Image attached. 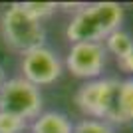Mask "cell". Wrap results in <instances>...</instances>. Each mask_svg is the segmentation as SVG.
Masks as SVG:
<instances>
[{
    "instance_id": "3",
    "label": "cell",
    "mask_w": 133,
    "mask_h": 133,
    "mask_svg": "<svg viewBox=\"0 0 133 133\" xmlns=\"http://www.w3.org/2000/svg\"><path fill=\"white\" fill-rule=\"evenodd\" d=\"M119 82L121 79L117 78H97L85 82L76 94V103L79 111L97 121L117 123Z\"/></svg>"
},
{
    "instance_id": "8",
    "label": "cell",
    "mask_w": 133,
    "mask_h": 133,
    "mask_svg": "<svg viewBox=\"0 0 133 133\" xmlns=\"http://www.w3.org/2000/svg\"><path fill=\"white\" fill-rule=\"evenodd\" d=\"M133 121V78L119 82L117 91V123Z\"/></svg>"
},
{
    "instance_id": "1",
    "label": "cell",
    "mask_w": 133,
    "mask_h": 133,
    "mask_svg": "<svg viewBox=\"0 0 133 133\" xmlns=\"http://www.w3.org/2000/svg\"><path fill=\"white\" fill-rule=\"evenodd\" d=\"M123 20V6L117 2H97L79 6L66 28V38L76 42H99L111 32L119 30Z\"/></svg>"
},
{
    "instance_id": "5",
    "label": "cell",
    "mask_w": 133,
    "mask_h": 133,
    "mask_svg": "<svg viewBox=\"0 0 133 133\" xmlns=\"http://www.w3.org/2000/svg\"><path fill=\"white\" fill-rule=\"evenodd\" d=\"M62 68L64 66H62V60L58 58V54H54L46 46L22 54V62H20L22 78L36 88L50 85L56 79H60Z\"/></svg>"
},
{
    "instance_id": "10",
    "label": "cell",
    "mask_w": 133,
    "mask_h": 133,
    "mask_svg": "<svg viewBox=\"0 0 133 133\" xmlns=\"http://www.w3.org/2000/svg\"><path fill=\"white\" fill-rule=\"evenodd\" d=\"M22 4V8L30 14V16H34L36 20H44L46 16H52L58 8H60V4H56V2H20Z\"/></svg>"
},
{
    "instance_id": "7",
    "label": "cell",
    "mask_w": 133,
    "mask_h": 133,
    "mask_svg": "<svg viewBox=\"0 0 133 133\" xmlns=\"http://www.w3.org/2000/svg\"><path fill=\"white\" fill-rule=\"evenodd\" d=\"M74 125L62 111H44L32 121L30 133H72Z\"/></svg>"
},
{
    "instance_id": "4",
    "label": "cell",
    "mask_w": 133,
    "mask_h": 133,
    "mask_svg": "<svg viewBox=\"0 0 133 133\" xmlns=\"http://www.w3.org/2000/svg\"><path fill=\"white\" fill-rule=\"evenodd\" d=\"M42 94L40 88L32 85L24 78H10L0 89V111L16 115L24 121L36 119L42 113Z\"/></svg>"
},
{
    "instance_id": "9",
    "label": "cell",
    "mask_w": 133,
    "mask_h": 133,
    "mask_svg": "<svg viewBox=\"0 0 133 133\" xmlns=\"http://www.w3.org/2000/svg\"><path fill=\"white\" fill-rule=\"evenodd\" d=\"M103 42H105V44H103L105 52H111V54L117 58V62L123 60V58H127L133 52V38L127 32H123L121 28L115 30V32H111Z\"/></svg>"
},
{
    "instance_id": "11",
    "label": "cell",
    "mask_w": 133,
    "mask_h": 133,
    "mask_svg": "<svg viewBox=\"0 0 133 133\" xmlns=\"http://www.w3.org/2000/svg\"><path fill=\"white\" fill-rule=\"evenodd\" d=\"M26 129H28V121L0 111V133H26Z\"/></svg>"
},
{
    "instance_id": "13",
    "label": "cell",
    "mask_w": 133,
    "mask_h": 133,
    "mask_svg": "<svg viewBox=\"0 0 133 133\" xmlns=\"http://www.w3.org/2000/svg\"><path fill=\"white\" fill-rule=\"evenodd\" d=\"M119 64V68H121L123 72H127V74H133V52L127 56V58H123V60L117 62Z\"/></svg>"
},
{
    "instance_id": "6",
    "label": "cell",
    "mask_w": 133,
    "mask_h": 133,
    "mask_svg": "<svg viewBox=\"0 0 133 133\" xmlns=\"http://www.w3.org/2000/svg\"><path fill=\"white\" fill-rule=\"evenodd\" d=\"M107 52L99 42H76L66 56V68L82 79H97L105 68Z\"/></svg>"
},
{
    "instance_id": "2",
    "label": "cell",
    "mask_w": 133,
    "mask_h": 133,
    "mask_svg": "<svg viewBox=\"0 0 133 133\" xmlns=\"http://www.w3.org/2000/svg\"><path fill=\"white\" fill-rule=\"evenodd\" d=\"M0 34L4 44L14 52L26 54L42 48L46 42L44 24L30 16L22 4H10L0 16Z\"/></svg>"
},
{
    "instance_id": "14",
    "label": "cell",
    "mask_w": 133,
    "mask_h": 133,
    "mask_svg": "<svg viewBox=\"0 0 133 133\" xmlns=\"http://www.w3.org/2000/svg\"><path fill=\"white\" fill-rule=\"evenodd\" d=\"M6 79H8V78H6V72H4V68L0 66V89H2V85L6 83Z\"/></svg>"
},
{
    "instance_id": "12",
    "label": "cell",
    "mask_w": 133,
    "mask_h": 133,
    "mask_svg": "<svg viewBox=\"0 0 133 133\" xmlns=\"http://www.w3.org/2000/svg\"><path fill=\"white\" fill-rule=\"evenodd\" d=\"M72 133H113V129L109 127V123L97 121V119H83L78 125H74Z\"/></svg>"
}]
</instances>
